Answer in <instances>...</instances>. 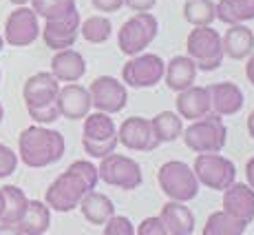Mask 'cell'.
I'll use <instances>...</instances> for the list:
<instances>
[{"label":"cell","instance_id":"cell-1","mask_svg":"<svg viewBox=\"0 0 254 235\" xmlns=\"http://www.w3.org/2000/svg\"><path fill=\"white\" fill-rule=\"evenodd\" d=\"M100 175L97 166L89 160H75L64 173H60L45 193V204L51 211L69 213L80 207L82 198L91 191H95Z\"/></svg>","mask_w":254,"mask_h":235},{"label":"cell","instance_id":"cell-2","mask_svg":"<svg viewBox=\"0 0 254 235\" xmlns=\"http://www.w3.org/2000/svg\"><path fill=\"white\" fill-rule=\"evenodd\" d=\"M64 151V135L42 124L27 126L18 135V160H22V164H27L29 169H45L60 162Z\"/></svg>","mask_w":254,"mask_h":235},{"label":"cell","instance_id":"cell-3","mask_svg":"<svg viewBox=\"0 0 254 235\" xmlns=\"http://www.w3.org/2000/svg\"><path fill=\"white\" fill-rule=\"evenodd\" d=\"M184 144L194 153H219L228 142V129L223 118L208 114L199 120H192L182 133Z\"/></svg>","mask_w":254,"mask_h":235},{"label":"cell","instance_id":"cell-4","mask_svg":"<svg viewBox=\"0 0 254 235\" xmlns=\"http://www.w3.org/2000/svg\"><path fill=\"white\" fill-rule=\"evenodd\" d=\"M157 182L166 198L173 200V202H184V204L197 198L199 187H201L192 166H188L182 160H168V162L159 166Z\"/></svg>","mask_w":254,"mask_h":235},{"label":"cell","instance_id":"cell-5","mask_svg":"<svg viewBox=\"0 0 254 235\" xmlns=\"http://www.w3.org/2000/svg\"><path fill=\"white\" fill-rule=\"evenodd\" d=\"M157 33H159V22L153 13L150 11L135 13L117 31V47L128 58L139 56V53H144L146 47H150V42L157 38Z\"/></svg>","mask_w":254,"mask_h":235},{"label":"cell","instance_id":"cell-6","mask_svg":"<svg viewBox=\"0 0 254 235\" xmlns=\"http://www.w3.org/2000/svg\"><path fill=\"white\" fill-rule=\"evenodd\" d=\"M186 56L192 58L201 71L219 69L223 62L221 33L212 27H194L186 40Z\"/></svg>","mask_w":254,"mask_h":235},{"label":"cell","instance_id":"cell-7","mask_svg":"<svg viewBox=\"0 0 254 235\" xmlns=\"http://www.w3.org/2000/svg\"><path fill=\"white\" fill-rule=\"evenodd\" d=\"M192 171L199 184L212 191H226L232 182H237V166L221 153H197Z\"/></svg>","mask_w":254,"mask_h":235},{"label":"cell","instance_id":"cell-8","mask_svg":"<svg viewBox=\"0 0 254 235\" xmlns=\"http://www.w3.org/2000/svg\"><path fill=\"white\" fill-rule=\"evenodd\" d=\"M97 175L104 184L117 187L122 191H133L141 184V166L133 158L122 153H111L100 160L97 166Z\"/></svg>","mask_w":254,"mask_h":235},{"label":"cell","instance_id":"cell-9","mask_svg":"<svg viewBox=\"0 0 254 235\" xmlns=\"http://www.w3.org/2000/svg\"><path fill=\"white\" fill-rule=\"evenodd\" d=\"M166 62L157 53H139L122 67V82L133 89H150L164 80Z\"/></svg>","mask_w":254,"mask_h":235},{"label":"cell","instance_id":"cell-10","mask_svg":"<svg viewBox=\"0 0 254 235\" xmlns=\"http://www.w3.org/2000/svg\"><path fill=\"white\" fill-rule=\"evenodd\" d=\"M91 96V107L102 114H120L124 111L126 102H128V89L122 80H117L113 76H100L91 82L89 87Z\"/></svg>","mask_w":254,"mask_h":235},{"label":"cell","instance_id":"cell-11","mask_svg":"<svg viewBox=\"0 0 254 235\" xmlns=\"http://www.w3.org/2000/svg\"><path fill=\"white\" fill-rule=\"evenodd\" d=\"M40 38V22L31 7H16L4 20L2 40L11 47H29Z\"/></svg>","mask_w":254,"mask_h":235},{"label":"cell","instance_id":"cell-12","mask_svg":"<svg viewBox=\"0 0 254 235\" xmlns=\"http://www.w3.org/2000/svg\"><path fill=\"white\" fill-rule=\"evenodd\" d=\"M58 94H60V82L51 76V71H40L27 78L22 87V100L29 109H45V107L56 105Z\"/></svg>","mask_w":254,"mask_h":235},{"label":"cell","instance_id":"cell-13","mask_svg":"<svg viewBox=\"0 0 254 235\" xmlns=\"http://www.w3.org/2000/svg\"><path fill=\"white\" fill-rule=\"evenodd\" d=\"M117 142L130 151H153L159 146L150 120L141 116H130L122 122L117 129Z\"/></svg>","mask_w":254,"mask_h":235},{"label":"cell","instance_id":"cell-14","mask_svg":"<svg viewBox=\"0 0 254 235\" xmlns=\"http://www.w3.org/2000/svg\"><path fill=\"white\" fill-rule=\"evenodd\" d=\"M80 11L71 13L69 18L62 20H47L45 27L40 29L42 40L53 51H62V49H71L80 38Z\"/></svg>","mask_w":254,"mask_h":235},{"label":"cell","instance_id":"cell-15","mask_svg":"<svg viewBox=\"0 0 254 235\" xmlns=\"http://www.w3.org/2000/svg\"><path fill=\"white\" fill-rule=\"evenodd\" d=\"M58 111L60 118L66 120H82L91 114V96L89 89L77 82H69V85L60 87V94H58Z\"/></svg>","mask_w":254,"mask_h":235},{"label":"cell","instance_id":"cell-16","mask_svg":"<svg viewBox=\"0 0 254 235\" xmlns=\"http://www.w3.org/2000/svg\"><path fill=\"white\" fill-rule=\"evenodd\" d=\"M228 215L250 224L254 220V189L243 182H232L223 191V209Z\"/></svg>","mask_w":254,"mask_h":235},{"label":"cell","instance_id":"cell-17","mask_svg":"<svg viewBox=\"0 0 254 235\" xmlns=\"http://www.w3.org/2000/svg\"><path fill=\"white\" fill-rule=\"evenodd\" d=\"M210 91V105H212V114L228 118L234 116L243 109V91L239 85L234 82H214V85L208 87Z\"/></svg>","mask_w":254,"mask_h":235},{"label":"cell","instance_id":"cell-18","mask_svg":"<svg viewBox=\"0 0 254 235\" xmlns=\"http://www.w3.org/2000/svg\"><path fill=\"white\" fill-rule=\"evenodd\" d=\"M177 116L186 118V120H199V118L212 114V105H210V91L208 87H199L192 85L188 89L179 91L177 94Z\"/></svg>","mask_w":254,"mask_h":235},{"label":"cell","instance_id":"cell-19","mask_svg":"<svg viewBox=\"0 0 254 235\" xmlns=\"http://www.w3.org/2000/svg\"><path fill=\"white\" fill-rule=\"evenodd\" d=\"M86 73V60L75 49H62L51 58V76L58 82H77Z\"/></svg>","mask_w":254,"mask_h":235},{"label":"cell","instance_id":"cell-20","mask_svg":"<svg viewBox=\"0 0 254 235\" xmlns=\"http://www.w3.org/2000/svg\"><path fill=\"white\" fill-rule=\"evenodd\" d=\"M223 58L232 60H246L254 53V31L246 24H230L221 36Z\"/></svg>","mask_w":254,"mask_h":235},{"label":"cell","instance_id":"cell-21","mask_svg":"<svg viewBox=\"0 0 254 235\" xmlns=\"http://www.w3.org/2000/svg\"><path fill=\"white\" fill-rule=\"evenodd\" d=\"M197 65H194L192 58L188 56H175L170 58V62H166V69H164V80L166 87L175 94L179 91L188 89V87L194 85L197 80Z\"/></svg>","mask_w":254,"mask_h":235},{"label":"cell","instance_id":"cell-22","mask_svg":"<svg viewBox=\"0 0 254 235\" xmlns=\"http://www.w3.org/2000/svg\"><path fill=\"white\" fill-rule=\"evenodd\" d=\"M159 220L164 222L168 235H192L194 224H197L194 213L184 202H173V200H168L162 207Z\"/></svg>","mask_w":254,"mask_h":235},{"label":"cell","instance_id":"cell-23","mask_svg":"<svg viewBox=\"0 0 254 235\" xmlns=\"http://www.w3.org/2000/svg\"><path fill=\"white\" fill-rule=\"evenodd\" d=\"M77 209L82 211L86 222L93 224V227H104V224L115 215L113 200H111L106 193H100V191L86 193Z\"/></svg>","mask_w":254,"mask_h":235},{"label":"cell","instance_id":"cell-24","mask_svg":"<svg viewBox=\"0 0 254 235\" xmlns=\"http://www.w3.org/2000/svg\"><path fill=\"white\" fill-rule=\"evenodd\" d=\"M22 235H45L51 227V209L40 200H29L22 220L16 224Z\"/></svg>","mask_w":254,"mask_h":235},{"label":"cell","instance_id":"cell-25","mask_svg":"<svg viewBox=\"0 0 254 235\" xmlns=\"http://www.w3.org/2000/svg\"><path fill=\"white\" fill-rule=\"evenodd\" d=\"M117 138V126L113 118L102 111H93L84 118V131H82V140L89 142H109Z\"/></svg>","mask_w":254,"mask_h":235},{"label":"cell","instance_id":"cell-26","mask_svg":"<svg viewBox=\"0 0 254 235\" xmlns=\"http://www.w3.org/2000/svg\"><path fill=\"white\" fill-rule=\"evenodd\" d=\"M217 20H221L228 27L254 20V0H219Z\"/></svg>","mask_w":254,"mask_h":235},{"label":"cell","instance_id":"cell-27","mask_svg":"<svg viewBox=\"0 0 254 235\" xmlns=\"http://www.w3.org/2000/svg\"><path fill=\"white\" fill-rule=\"evenodd\" d=\"M0 191L4 195V211L0 215V224H18L29 207V198L22 189L13 187V184H4Z\"/></svg>","mask_w":254,"mask_h":235},{"label":"cell","instance_id":"cell-28","mask_svg":"<svg viewBox=\"0 0 254 235\" xmlns=\"http://www.w3.org/2000/svg\"><path fill=\"white\" fill-rule=\"evenodd\" d=\"M150 124H153V133L159 144L175 142L177 138H182V133H184V120L175 111H159L150 120Z\"/></svg>","mask_w":254,"mask_h":235},{"label":"cell","instance_id":"cell-29","mask_svg":"<svg viewBox=\"0 0 254 235\" xmlns=\"http://www.w3.org/2000/svg\"><path fill=\"white\" fill-rule=\"evenodd\" d=\"M182 16L192 27H210L217 20V2L214 0H186Z\"/></svg>","mask_w":254,"mask_h":235},{"label":"cell","instance_id":"cell-30","mask_svg":"<svg viewBox=\"0 0 254 235\" xmlns=\"http://www.w3.org/2000/svg\"><path fill=\"white\" fill-rule=\"evenodd\" d=\"M80 36L91 45H102L113 36V22L104 16V13H95L89 16L86 20L80 22Z\"/></svg>","mask_w":254,"mask_h":235},{"label":"cell","instance_id":"cell-31","mask_svg":"<svg viewBox=\"0 0 254 235\" xmlns=\"http://www.w3.org/2000/svg\"><path fill=\"white\" fill-rule=\"evenodd\" d=\"M248 229L246 222L232 218L226 211H214L206 220V227H203L201 235H243Z\"/></svg>","mask_w":254,"mask_h":235},{"label":"cell","instance_id":"cell-32","mask_svg":"<svg viewBox=\"0 0 254 235\" xmlns=\"http://www.w3.org/2000/svg\"><path fill=\"white\" fill-rule=\"evenodd\" d=\"M31 9L38 18L47 20H62L77 11L75 0H31Z\"/></svg>","mask_w":254,"mask_h":235},{"label":"cell","instance_id":"cell-33","mask_svg":"<svg viewBox=\"0 0 254 235\" xmlns=\"http://www.w3.org/2000/svg\"><path fill=\"white\" fill-rule=\"evenodd\" d=\"M102 235H135V224L126 215H113L104 224V233Z\"/></svg>","mask_w":254,"mask_h":235},{"label":"cell","instance_id":"cell-34","mask_svg":"<svg viewBox=\"0 0 254 235\" xmlns=\"http://www.w3.org/2000/svg\"><path fill=\"white\" fill-rule=\"evenodd\" d=\"M18 162H20V160H18L16 151L4 146V144H0V180H4V178L16 173Z\"/></svg>","mask_w":254,"mask_h":235},{"label":"cell","instance_id":"cell-35","mask_svg":"<svg viewBox=\"0 0 254 235\" xmlns=\"http://www.w3.org/2000/svg\"><path fill=\"white\" fill-rule=\"evenodd\" d=\"M117 144H120L117 138L109 140V142H89V140H82V146H84V151L91 155V158H97V160H102V158H106V155L115 153Z\"/></svg>","mask_w":254,"mask_h":235},{"label":"cell","instance_id":"cell-36","mask_svg":"<svg viewBox=\"0 0 254 235\" xmlns=\"http://www.w3.org/2000/svg\"><path fill=\"white\" fill-rule=\"evenodd\" d=\"M135 235H168L166 231L164 222L157 218H144L141 222L137 224V229H135Z\"/></svg>","mask_w":254,"mask_h":235},{"label":"cell","instance_id":"cell-37","mask_svg":"<svg viewBox=\"0 0 254 235\" xmlns=\"http://www.w3.org/2000/svg\"><path fill=\"white\" fill-rule=\"evenodd\" d=\"M29 118H31L36 124H51L60 118V111H58V102L51 107H45V109H29Z\"/></svg>","mask_w":254,"mask_h":235},{"label":"cell","instance_id":"cell-38","mask_svg":"<svg viewBox=\"0 0 254 235\" xmlns=\"http://www.w3.org/2000/svg\"><path fill=\"white\" fill-rule=\"evenodd\" d=\"M91 4L100 13H113L124 7V0H91Z\"/></svg>","mask_w":254,"mask_h":235},{"label":"cell","instance_id":"cell-39","mask_svg":"<svg viewBox=\"0 0 254 235\" xmlns=\"http://www.w3.org/2000/svg\"><path fill=\"white\" fill-rule=\"evenodd\" d=\"M124 4L128 9H133L135 13H144V11H150L157 4V0H124Z\"/></svg>","mask_w":254,"mask_h":235},{"label":"cell","instance_id":"cell-40","mask_svg":"<svg viewBox=\"0 0 254 235\" xmlns=\"http://www.w3.org/2000/svg\"><path fill=\"white\" fill-rule=\"evenodd\" d=\"M0 235H22L16 224H0Z\"/></svg>","mask_w":254,"mask_h":235},{"label":"cell","instance_id":"cell-41","mask_svg":"<svg viewBox=\"0 0 254 235\" xmlns=\"http://www.w3.org/2000/svg\"><path fill=\"white\" fill-rule=\"evenodd\" d=\"M246 178H248V187L254 189V158H250L246 164Z\"/></svg>","mask_w":254,"mask_h":235},{"label":"cell","instance_id":"cell-42","mask_svg":"<svg viewBox=\"0 0 254 235\" xmlns=\"http://www.w3.org/2000/svg\"><path fill=\"white\" fill-rule=\"evenodd\" d=\"M246 60H248L246 62V78L254 85V53H252V56H248Z\"/></svg>","mask_w":254,"mask_h":235},{"label":"cell","instance_id":"cell-43","mask_svg":"<svg viewBox=\"0 0 254 235\" xmlns=\"http://www.w3.org/2000/svg\"><path fill=\"white\" fill-rule=\"evenodd\" d=\"M248 133H250V135H252V140H254V109H252L250 118H248Z\"/></svg>","mask_w":254,"mask_h":235},{"label":"cell","instance_id":"cell-44","mask_svg":"<svg viewBox=\"0 0 254 235\" xmlns=\"http://www.w3.org/2000/svg\"><path fill=\"white\" fill-rule=\"evenodd\" d=\"M11 4H16V7H24L27 2H31V0H9Z\"/></svg>","mask_w":254,"mask_h":235},{"label":"cell","instance_id":"cell-45","mask_svg":"<svg viewBox=\"0 0 254 235\" xmlns=\"http://www.w3.org/2000/svg\"><path fill=\"white\" fill-rule=\"evenodd\" d=\"M4 211V195H2V191H0V215H2Z\"/></svg>","mask_w":254,"mask_h":235},{"label":"cell","instance_id":"cell-46","mask_svg":"<svg viewBox=\"0 0 254 235\" xmlns=\"http://www.w3.org/2000/svg\"><path fill=\"white\" fill-rule=\"evenodd\" d=\"M2 118H4V109H2V105H0V122H2Z\"/></svg>","mask_w":254,"mask_h":235},{"label":"cell","instance_id":"cell-47","mask_svg":"<svg viewBox=\"0 0 254 235\" xmlns=\"http://www.w3.org/2000/svg\"><path fill=\"white\" fill-rule=\"evenodd\" d=\"M2 47H4V40H2V33H0V51H2Z\"/></svg>","mask_w":254,"mask_h":235},{"label":"cell","instance_id":"cell-48","mask_svg":"<svg viewBox=\"0 0 254 235\" xmlns=\"http://www.w3.org/2000/svg\"><path fill=\"white\" fill-rule=\"evenodd\" d=\"M0 80H2V71H0Z\"/></svg>","mask_w":254,"mask_h":235}]
</instances>
